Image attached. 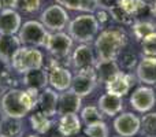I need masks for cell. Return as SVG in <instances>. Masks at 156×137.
<instances>
[{
	"mask_svg": "<svg viewBox=\"0 0 156 137\" xmlns=\"http://www.w3.org/2000/svg\"><path fill=\"white\" fill-rule=\"evenodd\" d=\"M22 133H23V125L21 119L4 115L0 124V135L5 137H21Z\"/></svg>",
	"mask_w": 156,
	"mask_h": 137,
	"instance_id": "obj_23",
	"label": "cell"
},
{
	"mask_svg": "<svg viewBox=\"0 0 156 137\" xmlns=\"http://www.w3.org/2000/svg\"><path fill=\"white\" fill-rule=\"evenodd\" d=\"M58 99L59 95L52 88H44L38 95V107L43 114L52 118L58 114Z\"/></svg>",
	"mask_w": 156,
	"mask_h": 137,
	"instance_id": "obj_18",
	"label": "cell"
},
{
	"mask_svg": "<svg viewBox=\"0 0 156 137\" xmlns=\"http://www.w3.org/2000/svg\"><path fill=\"white\" fill-rule=\"evenodd\" d=\"M155 89H156V85H155Z\"/></svg>",
	"mask_w": 156,
	"mask_h": 137,
	"instance_id": "obj_45",
	"label": "cell"
},
{
	"mask_svg": "<svg viewBox=\"0 0 156 137\" xmlns=\"http://www.w3.org/2000/svg\"><path fill=\"white\" fill-rule=\"evenodd\" d=\"M96 18H97V21H99L100 26H101V25L107 23V22L110 21L111 16H110V13H108V10H104V8H99V10L96 11Z\"/></svg>",
	"mask_w": 156,
	"mask_h": 137,
	"instance_id": "obj_36",
	"label": "cell"
},
{
	"mask_svg": "<svg viewBox=\"0 0 156 137\" xmlns=\"http://www.w3.org/2000/svg\"><path fill=\"white\" fill-rule=\"evenodd\" d=\"M23 85L27 89H36V91H43L47 88L48 84V71L44 67L30 70L23 74Z\"/></svg>",
	"mask_w": 156,
	"mask_h": 137,
	"instance_id": "obj_20",
	"label": "cell"
},
{
	"mask_svg": "<svg viewBox=\"0 0 156 137\" xmlns=\"http://www.w3.org/2000/svg\"><path fill=\"white\" fill-rule=\"evenodd\" d=\"M85 135H86V137H108L110 136L108 125L105 124L104 121L88 125V126L85 128Z\"/></svg>",
	"mask_w": 156,
	"mask_h": 137,
	"instance_id": "obj_30",
	"label": "cell"
},
{
	"mask_svg": "<svg viewBox=\"0 0 156 137\" xmlns=\"http://www.w3.org/2000/svg\"><path fill=\"white\" fill-rule=\"evenodd\" d=\"M99 3H100V8L110 10L112 5H115L118 3V0H99Z\"/></svg>",
	"mask_w": 156,
	"mask_h": 137,
	"instance_id": "obj_38",
	"label": "cell"
},
{
	"mask_svg": "<svg viewBox=\"0 0 156 137\" xmlns=\"http://www.w3.org/2000/svg\"><path fill=\"white\" fill-rule=\"evenodd\" d=\"M47 71H48V84L52 86V89L59 92H65L70 89L73 75L69 69L54 63Z\"/></svg>",
	"mask_w": 156,
	"mask_h": 137,
	"instance_id": "obj_12",
	"label": "cell"
},
{
	"mask_svg": "<svg viewBox=\"0 0 156 137\" xmlns=\"http://www.w3.org/2000/svg\"><path fill=\"white\" fill-rule=\"evenodd\" d=\"M132 32H133V36L136 37V40L141 41L147 36L156 32V23L152 21H140V19H136L132 25Z\"/></svg>",
	"mask_w": 156,
	"mask_h": 137,
	"instance_id": "obj_25",
	"label": "cell"
},
{
	"mask_svg": "<svg viewBox=\"0 0 156 137\" xmlns=\"http://www.w3.org/2000/svg\"><path fill=\"white\" fill-rule=\"evenodd\" d=\"M121 71V67L116 63V60H97L94 66L97 84H107L114 75Z\"/></svg>",
	"mask_w": 156,
	"mask_h": 137,
	"instance_id": "obj_21",
	"label": "cell"
},
{
	"mask_svg": "<svg viewBox=\"0 0 156 137\" xmlns=\"http://www.w3.org/2000/svg\"><path fill=\"white\" fill-rule=\"evenodd\" d=\"M73 48V38L69 33L55 32L49 33L45 43V49L55 58H67Z\"/></svg>",
	"mask_w": 156,
	"mask_h": 137,
	"instance_id": "obj_8",
	"label": "cell"
},
{
	"mask_svg": "<svg viewBox=\"0 0 156 137\" xmlns=\"http://www.w3.org/2000/svg\"><path fill=\"white\" fill-rule=\"evenodd\" d=\"M100 8L99 0H82L81 2L80 11H83L86 14H93Z\"/></svg>",
	"mask_w": 156,
	"mask_h": 137,
	"instance_id": "obj_34",
	"label": "cell"
},
{
	"mask_svg": "<svg viewBox=\"0 0 156 137\" xmlns=\"http://www.w3.org/2000/svg\"><path fill=\"white\" fill-rule=\"evenodd\" d=\"M22 43L15 34H0V60L11 63L14 55L16 54Z\"/></svg>",
	"mask_w": 156,
	"mask_h": 137,
	"instance_id": "obj_19",
	"label": "cell"
},
{
	"mask_svg": "<svg viewBox=\"0 0 156 137\" xmlns=\"http://www.w3.org/2000/svg\"><path fill=\"white\" fill-rule=\"evenodd\" d=\"M97 85L96 74L94 73H77L71 80L70 89L78 96L83 97L90 95Z\"/></svg>",
	"mask_w": 156,
	"mask_h": 137,
	"instance_id": "obj_13",
	"label": "cell"
},
{
	"mask_svg": "<svg viewBox=\"0 0 156 137\" xmlns=\"http://www.w3.org/2000/svg\"><path fill=\"white\" fill-rule=\"evenodd\" d=\"M58 132L62 137H73L81 132V119L77 114L62 115L58 122Z\"/></svg>",
	"mask_w": 156,
	"mask_h": 137,
	"instance_id": "obj_22",
	"label": "cell"
},
{
	"mask_svg": "<svg viewBox=\"0 0 156 137\" xmlns=\"http://www.w3.org/2000/svg\"><path fill=\"white\" fill-rule=\"evenodd\" d=\"M121 67L123 70H133V67L138 65L137 63V56L132 52H125L121 56V62H119Z\"/></svg>",
	"mask_w": 156,
	"mask_h": 137,
	"instance_id": "obj_32",
	"label": "cell"
},
{
	"mask_svg": "<svg viewBox=\"0 0 156 137\" xmlns=\"http://www.w3.org/2000/svg\"><path fill=\"white\" fill-rule=\"evenodd\" d=\"M10 65L15 71L22 73V74L30 70L41 69L44 66L43 52L34 47H21L14 55Z\"/></svg>",
	"mask_w": 156,
	"mask_h": 137,
	"instance_id": "obj_4",
	"label": "cell"
},
{
	"mask_svg": "<svg viewBox=\"0 0 156 137\" xmlns=\"http://www.w3.org/2000/svg\"><path fill=\"white\" fill-rule=\"evenodd\" d=\"M3 118H4V114H3V110H2V103H0V124H2Z\"/></svg>",
	"mask_w": 156,
	"mask_h": 137,
	"instance_id": "obj_40",
	"label": "cell"
},
{
	"mask_svg": "<svg viewBox=\"0 0 156 137\" xmlns=\"http://www.w3.org/2000/svg\"><path fill=\"white\" fill-rule=\"evenodd\" d=\"M100 27L101 26H100L96 15L82 14V15L76 16L73 21H70L67 29L73 41H77L80 44H90L97 37Z\"/></svg>",
	"mask_w": 156,
	"mask_h": 137,
	"instance_id": "obj_3",
	"label": "cell"
},
{
	"mask_svg": "<svg viewBox=\"0 0 156 137\" xmlns=\"http://www.w3.org/2000/svg\"><path fill=\"white\" fill-rule=\"evenodd\" d=\"M0 137H5V136H3V135H0Z\"/></svg>",
	"mask_w": 156,
	"mask_h": 137,
	"instance_id": "obj_43",
	"label": "cell"
},
{
	"mask_svg": "<svg viewBox=\"0 0 156 137\" xmlns=\"http://www.w3.org/2000/svg\"><path fill=\"white\" fill-rule=\"evenodd\" d=\"M27 137H40V136H37V135H30V136H27Z\"/></svg>",
	"mask_w": 156,
	"mask_h": 137,
	"instance_id": "obj_41",
	"label": "cell"
},
{
	"mask_svg": "<svg viewBox=\"0 0 156 137\" xmlns=\"http://www.w3.org/2000/svg\"><path fill=\"white\" fill-rule=\"evenodd\" d=\"M81 2L82 0H56V4L62 5L66 10H73V11H80Z\"/></svg>",
	"mask_w": 156,
	"mask_h": 137,
	"instance_id": "obj_35",
	"label": "cell"
},
{
	"mask_svg": "<svg viewBox=\"0 0 156 137\" xmlns=\"http://www.w3.org/2000/svg\"><path fill=\"white\" fill-rule=\"evenodd\" d=\"M30 125H32V129L38 135H47L52 129L51 118L43 114L41 111H37L30 115Z\"/></svg>",
	"mask_w": 156,
	"mask_h": 137,
	"instance_id": "obj_24",
	"label": "cell"
},
{
	"mask_svg": "<svg viewBox=\"0 0 156 137\" xmlns=\"http://www.w3.org/2000/svg\"><path fill=\"white\" fill-rule=\"evenodd\" d=\"M49 32L38 21H26L18 32V37L23 45L27 47H45Z\"/></svg>",
	"mask_w": 156,
	"mask_h": 137,
	"instance_id": "obj_5",
	"label": "cell"
},
{
	"mask_svg": "<svg viewBox=\"0 0 156 137\" xmlns=\"http://www.w3.org/2000/svg\"><path fill=\"white\" fill-rule=\"evenodd\" d=\"M97 107L104 114V117H115L119 115L123 110V100L121 96L112 93H104L97 100Z\"/></svg>",
	"mask_w": 156,
	"mask_h": 137,
	"instance_id": "obj_17",
	"label": "cell"
},
{
	"mask_svg": "<svg viewBox=\"0 0 156 137\" xmlns=\"http://www.w3.org/2000/svg\"><path fill=\"white\" fill-rule=\"evenodd\" d=\"M144 2H145V3H147V2H154V0H144Z\"/></svg>",
	"mask_w": 156,
	"mask_h": 137,
	"instance_id": "obj_42",
	"label": "cell"
},
{
	"mask_svg": "<svg viewBox=\"0 0 156 137\" xmlns=\"http://www.w3.org/2000/svg\"><path fill=\"white\" fill-rule=\"evenodd\" d=\"M82 104V97L74 93L71 89L62 92L58 99V114L60 117L67 114H78Z\"/></svg>",
	"mask_w": 156,
	"mask_h": 137,
	"instance_id": "obj_14",
	"label": "cell"
},
{
	"mask_svg": "<svg viewBox=\"0 0 156 137\" xmlns=\"http://www.w3.org/2000/svg\"><path fill=\"white\" fill-rule=\"evenodd\" d=\"M116 4L123 11H126L127 14L134 16V18H137V16L140 15L141 13H144L145 8L148 7L144 0H118Z\"/></svg>",
	"mask_w": 156,
	"mask_h": 137,
	"instance_id": "obj_26",
	"label": "cell"
},
{
	"mask_svg": "<svg viewBox=\"0 0 156 137\" xmlns=\"http://www.w3.org/2000/svg\"><path fill=\"white\" fill-rule=\"evenodd\" d=\"M108 13H110L111 19H114L115 22H118V23H121V25H127V26H132L133 22L136 21L134 16H132L130 14H127L126 11H123L118 4L112 5V7L108 10Z\"/></svg>",
	"mask_w": 156,
	"mask_h": 137,
	"instance_id": "obj_29",
	"label": "cell"
},
{
	"mask_svg": "<svg viewBox=\"0 0 156 137\" xmlns=\"http://www.w3.org/2000/svg\"><path fill=\"white\" fill-rule=\"evenodd\" d=\"M38 91L36 89H8L2 100V110L5 117L22 119L38 103Z\"/></svg>",
	"mask_w": 156,
	"mask_h": 137,
	"instance_id": "obj_1",
	"label": "cell"
},
{
	"mask_svg": "<svg viewBox=\"0 0 156 137\" xmlns=\"http://www.w3.org/2000/svg\"><path fill=\"white\" fill-rule=\"evenodd\" d=\"M104 119V114L99 110L97 106H86L85 108L81 110V121L88 126V125L96 124Z\"/></svg>",
	"mask_w": 156,
	"mask_h": 137,
	"instance_id": "obj_28",
	"label": "cell"
},
{
	"mask_svg": "<svg viewBox=\"0 0 156 137\" xmlns=\"http://www.w3.org/2000/svg\"><path fill=\"white\" fill-rule=\"evenodd\" d=\"M141 119L140 133L143 137H156V113H147Z\"/></svg>",
	"mask_w": 156,
	"mask_h": 137,
	"instance_id": "obj_27",
	"label": "cell"
},
{
	"mask_svg": "<svg viewBox=\"0 0 156 137\" xmlns=\"http://www.w3.org/2000/svg\"><path fill=\"white\" fill-rule=\"evenodd\" d=\"M22 26V18L18 11L3 8L0 11V34H16Z\"/></svg>",
	"mask_w": 156,
	"mask_h": 137,
	"instance_id": "obj_15",
	"label": "cell"
},
{
	"mask_svg": "<svg viewBox=\"0 0 156 137\" xmlns=\"http://www.w3.org/2000/svg\"><path fill=\"white\" fill-rule=\"evenodd\" d=\"M97 58L90 44H80L71 55V65L77 73H94Z\"/></svg>",
	"mask_w": 156,
	"mask_h": 137,
	"instance_id": "obj_7",
	"label": "cell"
},
{
	"mask_svg": "<svg viewBox=\"0 0 156 137\" xmlns=\"http://www.w3.org/2000/svg\"><path fill=\"white\" fill-rule=\"evenodd\" d=\"M129 102H130V106L133 107V110H136L137 113H141V114H147L156 104V92L151 86H145V85L138 86L130 95Z\"/></svg>",
	"mask_w": 156,
	"mask_h": 137,
	"instance_id": "obj_9",
	"label": "cell"
},
{
	"mask_svg": "<svg viewBox=\"0 0 156 137\" xmlns=\"http://www.w3.org/2000/svg\"><path fill=\"white\" fill-rule=\"evenodd\" d=\"M141 119L133 113H122L114 119V129L121 137H133L140 132Z\"/></svg>",
	"mask_w": 156,
	"mask_h": 137,
	"instance_id": "obj_10",
	"label": "cell"
},
{
	"mask_svg": "<svg viewBox=\"0 0 156 137\" xmlns=\"http://www.w3.org/2000/svg\"><path fill=\"white\" fill-rule=\"evenodd\" d=\"M141 49L144 56H156V32L141 40Z\"/></svg>",
	"mask_w": 156,
	"mask_h": 137,
	"instance_id": "obj_31",
	"label": "cell"
},
{
	"mask_svg": "<svg viewBox=\"0 0 156 137\" xmlns=\"http://www.w3.org/2000/svg\"><path fill=\"white\" fill-rule=\"evenodd\" d=\"M149 10H151V14L154 16H156V0H154L152 4H149Z\"/></svg>",
	"mask_w": 156,
	"mask_h": 137,
	"instance_id": "obj_39",
	"label": "cell"
},
{
	"mask_svg": "<svg viewBox=\"0 0 156 137\" xmlns=\"http://www.w3.org/2000/svg\"><path fill=\"white\" fill-rule=\"evenodd\" d=\"M136 77L132 73L127 71H119L116 75H114L107 84H105V89L108 93L116 95V96L123 97L130 92V89L134 86Z\"/></svg>",
	"mask_w": 156,
	"mask_h": 137,
	"instance_id": "obj_11",
	"label": "cell"
},
{
	"mask_svg": "<svg viewBox=\"0 0 156 137\" xmlns=\"http://www.w3.org/2000/svg\"><path fill=\"white\" fill-rule=\"evenodd\" d=\"M0 5L3 8H11V10H15L19 5V0H0Z\"/></svg>",
	"mask_w": 156,
	"mask_h": 137,
	"instance_id": "obj_37",
	"label": "cell"
},
{
	"mask_svg": "<svg viewBox=\"0 0 156 137\" xmlns=\"http://www.w3.org/2000/svg\"><path fill=\"white\" fill-rule=\"evenodd\" d=\"M41 3H43V0H22L21 7L25 13L33 14V13H37V11L40 10Z\"/></svg>",
	"mask_w": 156,
	"mask_h": 137,
	"instance_id": "obj_33",
	"label": "cell"
},
{
	"mask_svg": "<svg viewBox=\"0 0 156 137\" xmlns=\"http://www.w3.org/2000/svg\"><path fill=\"white\" fill-rule=\"evenodd\" d=\"M136 75L145 85H156V56H144L137 65Z\"/></svg>",
	"mask_w": 156,
	"mask_h": 137,
	"instance_id": "obj_16",
	"label": "cell"
},
{
	"mask_svg": "<svg viewBox=\"0 0 156 137\" xmlns=\"http://www.w3.org/2000/svg\"><path fill=\"white\" fill-rule=\"evenodd\" d=\"M127 44V34L122 27H108L100 32L94 41L97 60H116Z\"/></svg>",
	"mask_w": 156,
	"mask_h": 137,
	"instance_id": "obj_2",
	"label": "cell"
},
{
	"mask_svg": "<svg viewBox=\"0 0 156 137\" xmlns=\"http://www.w3.org/2000/svg\"><path fill=\"white\" fill-rule=\"evenodd\" d=\"M40 22L45 26L47 30L55 33L63 32V29H66L70 23V18H69L66 8H63L59 4H52L41 13Z\"/></svg>",
	"mask_w": 156,
	"mask_h": 137,
	"instance_id": "obj_6",
	"label": "cell"
},
{
	"mask_svg": "<svg viewBox=\"0 0 156 137\" xmlns=\"http://www.w3.org/2000/svg\"><path fill=\"white\" fill-rule=\"evenodd\" d=\"M0 11H2V5H0Z\"/></svg>",
	"mask_w": 156,
	"mask_h": 137,
	"instance_id": "obj_44",
	"label": "cell"
}]
</instances>
